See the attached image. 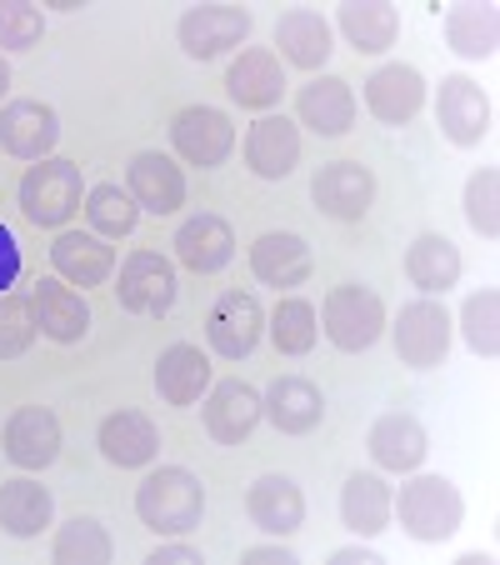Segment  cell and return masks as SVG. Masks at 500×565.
<instances>
[{
  "instance_id": "obj_1",
  "label": "cell",
  "mask_w": 500,
  "mask_h": 565,
  "mask_svg": "<svg viewBox=\"0 0 500 565\" xmlns=\"http://www.w3.org/2000/svg\"><path fill=\"white\" fill-rule=\"evenodd\" d=\"M391 515L401 521V531L421 545H440L460 531L466 521V501H460L456 480L446 476H415L401 486V495H391Z\"/></svg>"
},
{
  "instance_id": "obj_2",
  "label": "cell",
  "mask_w": 500,
  "mask_h": 565,
  "mask_svg": "<svg viewBox=\"0 0 500 565\" xmlns=\"http://www.w3.org/2000/svg\"><path fill=\"white\" fill-rule=\"evenodd\" d=\"M136 515L156 535H191L205 515V486L185 466H160L140 480Z\"/></svg>"
},
{
  "instance_id": "obj_3",
  "label": "cell",
  "mask_w": 500,
  "mask_h": 565,
  "mask_svg": "<svg viewBox=\"0 0 500 565\" xmlns=\"http://www.w3.org/2000/svg\"><path fill=\"white\" fill-rule=\"evenodd\" d=\"M86 201V185H81V166L75 160H61V156H45L35 160L31 171L21 175V211L31 225H65Z\"/></svg>"
},
{
  "instance_id": "obj_4",
  "label": "cell",
  "mask_w": 500,
  "mask_h": 565,
  "mask_svg": "<svg viewBox=\"0 0 500 565\" xmlns=\"http://www.w3.org/2000/svg\"><path fill=\"white\" fill-rule=\"evenodd\" d=\"M320 320H326V335L336 351H345V355L371 351L385 331V300L371 286H336V290H326Z\"/></svg>"
},
{
  "instance_id": "obj_5",
  "label": "cell",
  "mask_w": 500,
  "mask_h": 565,
  "mask_svg": "<svg viewBox=\"0 0 500 565\" xmlns=\"http://www.w3.org/2000/svg\"><path fill=\"white\" fill-rule=\"evenodd\" d=\"M450 326H456L450 310L430 296L401 306V316H395V355H401V365H411V371H436L450 351Z\"/></svg>"
},
{
  "instance_id": "obj_6",
  "label": "cell",
  "mask_w": 500,
  "mask_h": 565,
  "mask_svg": "<svg viewBox=\"0 0 500 565\" xmlns=\"http://www.w3.org/2000/svg\"><path fill=\"white\" fill-rule=\"evenodd\" d=\"M175 266L160 250H136V256H126V266H120V280H116V300L120 310H130V316H171L175 306Z\"/></svg>"
},
{
  "instance_id": "obj_7",
  "label": "cell",
  "mask_w": 500,
  "mask_h": 565,
  "mask_svg": "<svg viewBox=\"0 0 500 565\" xmlns=\"http://www.w3.org/2000/svg\"><path fill=\"white\" fill-rule=\"evenodd\" d=\"M260 331H266V310L251 290H221L205 316V341H211L215 355L225 361H245V355L256 351Z\"/></svg>"
},
{
  "instance_id": "obj_8",
  "label": "cell",
  "mask_w": 500,
  "mask_h": 565,
  "mask_svg": "<svg viewBox=\"0 0 500 565\" xmlns=\"http://www.w3.org/2000/svg\"><path fill=\"white\" fill-rule=\"evenodd\" d=\"M171 146L185 166L215 171V166H225V156L235 150V126H231V116L215 106H185L181 116L171 120Z\"/></svg>"
},
{
  "instance_id": "obj_9",
  "label": "cell",
  "mask_w": 500,
  "mask_h": 565,
  "mask_svg": "<svg viewBox=\"0 0 500 565\" xmlns=\"http://www.w3.org/2000/svg\"><path fill=\"white\" fill-rule=\"evenodd\" d=\"M310 201L330 221H365V211L375 205V175L361 160H330L320 166L310 181Z\"/></svg>"
},
{
  "instance_id": "obj_10",
  "label": "cell",
  "mask_w": 500,
  "mask_h": 565,
  "mask_svg": "<svg viewBox=\"0 0 500 565\" xmlns=\"http://www.w3.org/2000/svg\"><path fill=\"white\" fill-rule=\"evenodd\" d=\"M436 126L450 146H480L490 136V100L470 75H440Z\"/></svg>"
},
{
  "instance_id": "obj_11",
  "label": "cell",
  "mask_w": 500,
  "mask_h": 565,
  "mask_svg": "<svg viewBox=\"0 0 500 565\" xmlns=\"http://www.w3.org/2000/svg\"><path fill=\"white\" fill-rule=\"evenodd\" d=\"M175 35H181V51L191 61H215L251 35V11H241V6H191L175 25Z\"/></svg>"
},
{
  "instance_id": "obj_12",
  "label": "cell",
  "mask_w": 500,
  "mask_h": 565,
  "mask_svg": "<svg viewBox=\"0 0 500 565\" xmlns=\"http://www.w3.org/2000/svg\"><path fill=\"white\" fill-rule=\"evenodd\" d=\"M61 140V116L45 100H11L0 106V150L15 160H45Z\"/></svg>"
},
{
  "instance_id": "obj_13",
  "label": "cell",
  "mask_w": 500,
  "mask_h": 565,
  "mask_svg": "<svg viewBox=\"0 0 500 565\" xmlns=\"http://www.w3.org/2000/svg\"><path fill=\"white\" fill-rule=\"evenodd\" d=\"M426 106V75L415 65H381V71L365 81V110H371L381 126H411Z\"/></svg>"
},
{
  "instance_id": "obj_14",
  "label": "cell",
  "mask_w": 500,
  "mask_h": 565,
  "mask_svg": "<svg viewBox=\"0 0 500 565\" xmlns=\"http://www.w3.org/2000/svg\"><path fill=\"white\" fill-rule=\"evenodd\" d=\"M126 191L140 211L150 215H175L185 205V171L160 150H140L126 166Z\"/></svg>"
},
{
  "instance_id": "obj_15",
  "label": "cell",
  "mask_w": 500,
  "mask_h": 565,
  "mask_svg": "<svg viewBox=\"0 0 500 565\" xmlns=\"http://www.w3.org/2000/svg\"><path fill=\"white\" fill-rule=\"evenodd\" d=\"M0 450H6V460L21 470H45L55 456H61V420H55V411L21 406L11 420H6Z\"/></svg>"
},
{
  "instance_id": "obj_16",
  "label": "cell",
  "mask_w": 500,
  "mask_h": 565,
  "mask_svg": "<svg viewBox=\"0 0 500 565\" xmlns=\"http://www.w3.org/2000/svg\"><path fill=\"white\" fill-rule=\"evenodd\" d=\"M31 310H35V326H41L45 341H55V345L86 341V331H91V306H86V296H81L75 286H65L61 276H55V280H35Z\"/></svg>"
},
{
  "instance_id": "obj_17",
  "label": "cell",
  "mask_w": 500,
  "mask_h": 565,
  "mask_svg": "<svg viewBox=\"0 0 500 565\" xmlns=\"http://www.w3.org/2000/svg\"><path fill=\"white\" fill-rule=\"evenodd\" d=\"M260 411L270 416V426L280 436H310L326 420V395L316 391V381L306 375H276L270 391L260 395Z\"/></svg>"
},
{
  "instance_id": "obj_18",
  "label": "cell",
  "mask_w": 500,
  "mask_h": 565,
  "mask_svg": "<svg viewBox=\"0 0 500 565\" xmlns=\"http://www.w3.org/2000/svg\"><path fill=\"white\" fill-rule=\"evenodd\" d=\"M260 391L245 381H221L211 385V401H205V430H211L215 446H241L251 430L260 426Z\"/></svg>"
},
{
  "instance_id": "obj_19",
  "label": "cell",
  "mask_w": 500,
  "mask_h": 565,
  "mask_svg": "<svg viewBox=\"0 0 500 565\" xmlns=\"http://www.w3.org/2000/svg\"><path fill=\"white\" fill-rule=\"evenodd\" d=\"M296 116H300V126H310L316 136H326V140L345 136V130L355 126V90H351V81H341V75H316L310 86H300Z\"/></svg>"
},
{
  "instance_id": "obj_20",
  "label": "cell",
  "mask_w": 500,
  "mask_h": 565,
  "mask_svg": "<svg viewBox=\"0 0 500 565\" xmlns=\"http://www.w3.org/2000/svg\"><path fill=\"white\" fill-rule=\"evenodd\" d=\"M245 515L260 525L266 535L286 541L306 525V495L290 476H260L251 491H245Z\"/></svg>"
},
{
  "instance_id": "obj_21",
  "label": "cell",
  "mask_w": 500,
  "mask_h": 565,
  "mask_svg": "<svg viewBox=\"0 0 500 565\" xmlns=\"http://www.w3.org/2000/svg\"><path fill=\"white\" fill-rule=\"evenodd\" d=\"M300 160V130L286 116H260L256 126L245 130V166L260 181H286Z\"/></svg>"
},
{
  "instance_id": "obj_22",
  "label": "cell",
  "mask_w": 500,
  "mask_h": 565,
  "mask_svg": "<svg viewBox=\"0 0 500 565\" xmlns=\"http://www.w3.org/2000/svg\"><path fill=\"white\" fill-rule=\"evenodd\" d=\"M51 266L65 286L91 290V286H106L110 280V270H116V250L91 231H61L55 235V246H51Z\"/></svg>"
},
{
  "instance_id": "obj_23",
  "label": "cell",
  "mask_w": 500,
  "mask_h": 565,
  "mask_svg": "<svg viewBox=\"0 0 500 565\" xmlns=\"http://www.w3.org/2000/svg\"><path fill=\"white\" fill-rule=\"evenodd\" d=\"M251 270H256L260 286L296 290V286H306V280H310V270H316V256H310V246L300 241V235L270 231V235H260L256 246H251Z\"/></svg>"
},
{
  "instance_id": "obj_24",
  "label": "cell",
  "mask_w": 500,
  "mask_h": 565,
  "mask_svg": "<svg viewBox=\"0 0 500 565\" xmlns=\"http://www.w3.org/2000/svg\"><path fill=\"white\" fill-rule=\"evenodd\" d=\"M231 256H235V231L221 221V215L201 211L175 231V260H181L185 270H195V276H215V270H225Z\"/></svg>"
},
{
  "instance_id": "obj_25",
  "label": "cell",
  "mask_w": 500,
  "mask_h": 565,
  "mask_svg": "<svg viewBox=\"0 0 500 565\" xmlns=\"http://www.w3.org/2000/svg\"><path fill=\"white\" fill-rule=\"evenodd\" d=\"M156 391H160V401L175 411L195 406V401L211 391V361L201 355V345H185V341L166 345L156 361Z\"/></svg>"
},
{
  "instance_id": "obj_26",
  "label": "cell",
  "mask_w": 500,
  "mask_h": 565,
  "mask_svg": "<svg viewBox=\"0 0 500 565\" xmlns=\"http://www.w3.org/2000/svg\"><path fill=\"white\" fill-rule=\"evenodd\" d=\"M225 90H231L235 106L245 110H270L286 96V71L270 51H241L225 71Z\"/></svg>"
},
{
  "instance_id": "obj_27",
  "label": "cell",
  "mask_w": 500,
  "mask_h": 565,
  "mask_svg": "<svg viewBox=\"0 0 500 565\" xmlns=\"http://www.w3.org/2000/svg\"><path fill=\"white\" fill-rule=\"evenodd\" d=\"M365 446H371V456H375V466L381 470H415L421 460H426L430 436H426V426H421L411 411H385V416L371 426Z\"/></svg>"
},
{
  "instance_id": "obj_28",
  "label": "cell",
  "mask_w": 500,
  "mask_h": 565,
  "mask_svg": "<svg viewBox=\"0 0 500 565\" xmlns=\"http://www.w3.org/2000/svg\"><path fill=\"white\" fill-rule=\"evenodd\" d=\"M160 450V430L150 416H140V411H110L106 420H100V456L110 460V466L120 470H140L150 466Z\"/></svg>"
},
{
  "instance_id": "obj_29",
  "label": "cell",
  "mask_w": 500,
  "mask_h": 565,
  "mask_svg": "<svg viewBox=\"0 0 500 565\" xmlns=\"http://www.w3.org/2000/svg\"><path fill=\"white\" fill-rule=\"evenodd\" d=\"M55 515V501L51 491H45L41 480L31 476H15L0 486V531L15 535V541H35V535L51 525Z\"/></svg>"
},
{
  "instance_id": "obj_30",
  "label": "cell",
  "mask_w": 500,
  "mask_h": 565,
  "mask_svg": "<svg viewBox=\"0 0 500 565\" xmlns=\"http://www.w3.org/2000/svg\"><path fill=\"white\" fill-rule=\"evenodd\" d=\"M336 25L355 45V55H381L401 35V15H395L391 0H345L336 11Z\"/></svg>"
},
{
  "instance_id": "obj_31",
  "label": "cell",
  "mask_w": 500,
  "mask_h": 565,
  "mask_svg": "<svg viewBox=\"0 0 500 565\" xmlns=\"http://www.w3.org/2000/svg\"><path fill=\"white\" fill-rule=\"evenodd\" d=\"M446 45L460 61H490L500 45V11L490 0H466V6H450L446 11Z\"/></svg>"
},
{
  "instance_id": "obj_32",
  "label": "cell",
  "mask_w": 500,
  "mask_h": 565,
  "mask_svg": "<svg viewBox=\"0 0 500 565\" xmlns=\"http://www.w3.org/2000/svg\"><path fill=\"white\" fill-rule=\"evenodd\" d=\"M405 276H411V286L426 290V296H446V290L460 280L456 241H446V235H436V231L415 235L411 250H405Z\"/></svg>"
},
{
  "instance_id": "obj_33",
  "label": "cell",
  "mask_w": 500,
  "mask_h": 565,
  "mask_svg": "<svg viewBox=\"0 0 500 565\" xmlns=\"http://www.w3.org/2000/svg\"><path fill=\"white\" fill-rule=\"evenodd\" d=\"M276 45H280V55H286L290 65H300V71H320V65L330 61V25H326V15L320 11H286L276 21Z\"/></svg>"
},
{
  "instance_id": "obj_34",
  "label": "cell",
  "mask_w": 500,
  "mask_h": 565,
  "mask_svg": "<svg viewBox=\"0 0 500 565\" xmlns=\"http://www.w3.org/2000/svg\"><path fill=\"white\" fill-rule=\"evenodd\" d=\"M341 521L355 535H381L391 525V486L371 470H355L341 491Z\"/></svg>"
},
{
  "instance_id": "obj_35",
  "label": "cell",
  "mask_w": 500,
  "mask_h": 565,
  "mask_svg": "<svg viewBox=\"0 0 500 565\" xmlns=\"http://www.w3.org/2000/svg\"><path fill=\"white\" fill-rule=\"evenodd\" d=\"M51 555H55V565H110L116 545H110L106 525H100L96 515H75V521H65L61 531H55Z\"/></svg>"
},
{
  "instance_id": "obj_36",
  "label": "cell",
  "mask_w": 500,
  "mask_h": 565,
  "mask_svg": "<svg viewBox=\"0 0 500 565\" xmlns=\"http://www.w3.org/2000/svg\"><path fill=\"white\" fill-rule=\"evenodd\" d=\"M316 335H320V316L310 300H300V296L276 300V310H270V341H276L280 355L316 351Z\"/></svg>"
},
{
  "instance_id": "obj_37",
  "label": "cell",
  "mask_w": 500,
  "mask_h": 565,
  "mask_svg": "<svg viewBox=\"0 0 500 565\" xmlns=\"http://www.w3.org/2000/svg\"><path fill=\"white\" fill-rule=\"evenodd\" d=\"M86 221H91V235L116 241V235L136 231L140 205L130 201V191H120L116 181H106V185H91V191H86Z\"/></svg>"
},
{
  "instance_id": "obj_38",
  "label": "cell",
  "mask_w": 500,
  "mask_h": 565,
  "mask_svg": "<svg viewBox=\"0 0 500 565\" xmlns=\"http://www.w3.org/2000/svg\"><path fill=\"white\" fill-rule=\"evenodd\" d=\"M460 335L466 345L480 355V361H496L500 355V290H476L460 306Z\"/></svg>"
},
{
  "instance_id": "obj_39",
  "label": "cell",
  "mask_w": 500,
  "mask_h": 565,
  "mask_svg": "<svg viewBox=\"0 0 500 565\" xmlns=\"http://www.w3.org/2000/svg\"><path fill=\"white\" fill-rule=\"evenodd\" d=\"M466 221L476 235L496 241L500 235V171L496 166H480L466 181Z\"/></svg>"
},
{
  "instance_id": "obj_40",
  "label": "cell",
  "mask_w": 500,
  "mask_h": 565,
  "mask_svg": "<svg viewBox=\"0 0 500 565\" xmlns=\"http://www.w3.org/2000/svg\"><path fill=\"white\" fill-rule=\"evenodd\" d=\"M35 335H41V326H35L31 296H15V290H6V296H0V361H15V355H25L35 345Z\"/></svg>"
},
{
  "instance_id": "obj_41",
  "label": "cell",
  "mask_w": 500,
  "mask_h": 565,
  "mask_svg": "<svg viewBox=\"0 0 500 565\" xmlns=\"http://www.w3.org/2000/svg\"><path fill=\"white\" fill-rule=\"evenodd\" d=\"M45 35V15L31 0H0V51H31Z\"/></svg>"
},
{
  "instance_id": "obj_42",
  "label": "cell",
  "mask_w": 500,
  "mask_h": 565,
  "mask_svg": "<svg viewBox=\"0 0 500 565\" xmlns=\"http://www.w3.org/2000/svg\"><path fill=\"white\" fill-rule=\"evenodd\" d=\"M15 276H21V246H15V235L0 225V296L15 286Z\"/></svg>"
},
{
  "instance_id": "obj_43",
  "label": "cell",
  "mask_w": 500,
  "mask_h": 565,
  "mask_svg": "<svg viewBox=\"0 0 500 565\" xmlns=\"http://www.w3.org/2000/svg\"><path fill=\"white\" fill-rule=\"evenodd\" d=\"M146 565H205V561H201V551H195V545L166 541V545H156V551L146 555Z\"/></svg>"
},
{
  "instance_id": "obj_44",
  "label": "cell",
  "mask_w": 500,
  "mask_h": 565,
  "mask_svg": "<svg viewBox=\"0 0 500 565\" xmlns=\"http://www.w3.org/2000/svg\"><path fill=\"white\" fill-rule=\"evenodd\" d=\"M241 561H245V565H296V551H290L286 541H276V545H251Z\"/></svg>"
},
{
  "instance_id": "obj_45",
  "label": "cell",
  "mask_w": 500,
  "mask_h": 565,
  "mask_svg": "<svg viewBox=\"0 0 500 565\" xmlns=\"http://www.w3.org/2000/svg\"><path fill=\"white\" fill-rule=\"evenodd\" d=\"M330 565H385V555L371 545H341V551H330Z\"/></svg>"
},
{
  "instance_id": "obj_46",
  "label": "cell",
  "mask_w": 500,
  "mask_h": 565,
  "mask_svg": "<svg viewBox=\"0 0 500 565\" xmlns=\"http://www.w3.org/2000/svg\"><path fill=\"white\" fill-rule=\"evenodd\" d=\"M11 90V65H6V55H0V96Z\"/></svg>"
}]
</instances>
